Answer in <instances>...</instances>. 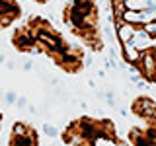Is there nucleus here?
<instances>
[{"label": "nucleus", "mask_w": 156, "mask_h": 146, "mask_svg": "<svg viewBox=\"0 0 156 146\" xmlns=\"http://www.w3.org/2000/svg\"><path fill=\"white\" fill-rule=\"evenodd\" d=\"M12 45L20 53H43L68 74H76L84 68L82 49L70 45L45 18H29L23 26L16 27Z\"/></svg>", "instance_id": "nucleus-1"}, {"label": "nucleus", "mask_w": 156, "mask_h": 146, "mask_svg": "<svg viewBox=\"0 0 156 146\" xmlns=\"http://www.w3.org/2000/svg\"><path fill=\"white\" fill-rule=\"evenodd\" d=\"M62 142L70 146H127L119 138L115 125L109 119L98 117H78L62 130Z\"/></svg>", "instance_id": "nucleus-2"}, {"label": "nucleus", "mask_w": 156, "mask_h": 146, "mask_svg": "<svg viewBox=\"0 0 156 146\" xmlns=\"http://www.w3.org/2000/svg\"><path fill=\"white\" fill-rule=\"evenodd\" d=\"M8 146H39L35 129L27 123H22V121L14 123L12 130H10Z\"/></svg>", "instance_id": "nucleus-4"}, {"label": "nucleus", "mask_w": 156, "mask_h": 146, "mask_svg": "<svg viewBox=\"0 0 156 146\" xmlns=\"http://www.w3.org/2000/svg\"><path fill=\"white\" fill-rule=\"evenodd\" d=\"M0 125H2V113H0Z\"/></svg>", "instance_id": "nucleus-8"}, {"label": "nucleus", "mask_w": 156, "mask_h": 146, "mask_svg": "<svg viewBox=\"0 0 156 146\" xmlns=\"http://www.w3.org/2000/svg\"><path fill=\"white\" fill-rule=\"evenodd\" d=\"M62 19L88 49L94 53H100L104 49L96 0H66L62 8Z\"/></svg>", "instance_id": "nucleus-3"}, {"label": "nucleus", "mask_w": 156, "mask_h": 146, "mask_svg": "<svg viewBox=\"0 0 156 146\" xmlns=\"http://www.w3.org/2000/svg\"><path fill=\"white\" fill-rule=\"evenodd\" d=\"M22 16V8L16 0H0V29L10 27Z\"/></svg>", "instance_id": "nucleus-5"}, {"label": "nucleus", "mask_w": 156, "mask_h": 146, "mask_svg": "<svg viewBox=\"0 0 156 146\" xmlns=\"http://www.w3.org/2000/svg\"><path fill=\"white\" fill-rule=\"evenodd\" d=\"M33 2H37V4H47L49 0H33Z\"/></svg>", "instance_id": "nucleus-7"}, {"label": "nucleus", "mask_w": 156, "mask_h": 146, "mask_svg": "<svg viewBox=\"0 0 156 146\" xmlns=\"http://www.w3.org/2000/svg\"><path fill=\"white\" fill-rule=\"evenodd\" d=\"M133 113L140 119H150V117H156V103L150 97H136L133 101Z\"/></svg>", "instance_id": "nucleus-6"}]
</instances>
